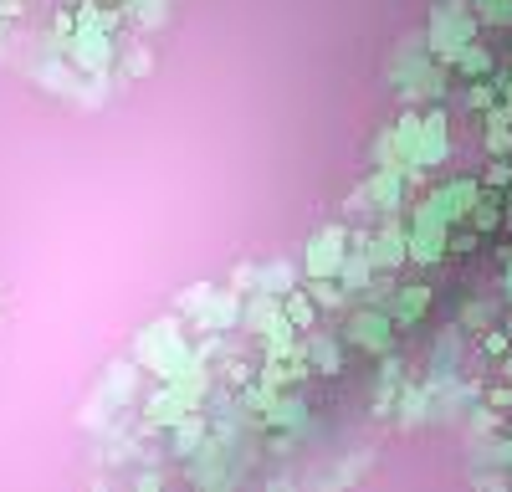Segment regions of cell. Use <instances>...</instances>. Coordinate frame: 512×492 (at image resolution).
I'll use <instances>...</instances> for the list:
<instances>
[{
    "mask_svg": "<svg viewBox=\"0 0 512 492\" xmlns=\"http://www.w3.org/2000/svg\"><path fill=\"white\" fill-rule=\"evenodd\" d=\"M390 82L395 93L405 103H441L446 98V62L431 57V47H425V31H410L400 36V47L390 52Z\"/></svg>",
    "mask_w": 512,
    "mask_h": 492,
    "instance_id": "6da1fadb",
    "label": "cell"
},
{
    "mask_svg": "<svg viewBox=\"0 0 512 492\" xmlns=\"http://www.w3.org/2000/svg\"><path fill=\"white\" fill-rule=\"evenodd\" d=\"M134 359H139V369H149L154 380L185 375V369L195 364V349H190V334H185V318L175 313V318L149 323L144 334L134 339Z\"/></svg>",
    "mask_w": 512,
    "mask_h": 492,
    "instance_id": "7a4b0ae2",
    "label": "cell"
},
{
    "mask_svg": "<svg viewBox=\"0 0 512 492\" xmlns=\"http://www.w3.org/2000/svg\"><path fill=\"white\" fill-rule=\"evenodd\" d=\"M482 21H477V6L472 0H436L431 6V21H425V47H431L436 62H456V52L466 41H477Z\"/></svg>",
    "mask_w": 512,
    "mask_h": 492,
    "instance_id": "3957f363",
    "label": "cell"
},
{
    "mask_svg": "<svg viewBox=\"0 0 512 492\" xmlns=\"http://www.w3.org/2000/svg\"><path fill=\"white\" fill-rule=\"evenodd\" d=\"M446 236H451V221L441 211V195L431 190V195L415 205V216H410V262L436 267L446 257Z\"/></svg>",
    "mask_w": 512,
    "mask_h": 492,
    "instance_id": "277c9868",
    "label": "cell"
},
{
    "mask_svg": "<svg viewBox=\"0 0 512 492\" xmlns=\"http://www.w3.org/2000/svg\"><path fill=\"white\" fill-rule=\"evenodd\" d=\"M349 257V226L333 221V226H318L303 246V277H338Z\"/></svg>",
    "mask_w": 512,
    "mask_h": 492,
    "instance_id": "5b68a950",
    "label": "cell"
},
{
    "mask_svg": "<svg viewBox=\"0 0 512 492\" xmlns=\"http://www.w3.org/2000/svg\"><path fill=\"white\" fill-rule=\"evenodd\" d=\"M344 339H349L354 349H364V354H390V344H395V318L384 313V308L359 303V308L349 313V323H344Z\"/></svg>",
    "mask_w": 512,
    "mask_h": 492,
    "instance_id": "8992f818",
    "label": "cell"
},
{
    "mask_svg": "<svg viewBox=\"0 0 512 492\" xmlns=\"http://www.w3.org/2000/svg\"><path fill=\"white\" fill-rule=\"evenodd\" d=\"M67 62L77 72H88V77H108V67H113V36H108V26H77L72 41H67Z\"/></svg>",
    "mask_w": 512,
    "mask_h": 492,
    "instance_id": "52a82bcc",
    "label": "cell"
},
{
    "mask_svg": "<svg viewBox=\"0 0 512 492\" xmlns=\"http://www.w3.org/2000/svg\"><path fill=\"white\" fill-rule=\"evenodd\" d=\"M451 154V134H446V113L431 108V113H420V144H415V159H410V185L425 175V170H436V164H446Z\"/></svg>",
    "mask_w": 512,
    "mask_h": 492,
    "instance_id": "ba28073f",
    "label": "cell"
},
{
    "mask_svg": "<svg viewBox=\"0 0 512 492\" xmlns=\"http://www.w3.org/2000/svg\"><path fill=\"white\" fill-rule=\"evenodd\" d=\"M369 262L379 272H400L410 262V226H400V211L384 216L379 231H369Z\"/></svg>",
    "mask_w": 512,
    "mask_h": 492,
    "instance_id": "9c48e42d",
    "label": "cell"
},
{
    "mask_svg": "<svg viewBox=\"0 0 512 492\" xmlns=\"http://www.w3.org/2000/svg\"><path fill=\"white\" fill-rule=\"evenodd\" d=\"M205 400L200 395H190L180 380H159V390L149 395V405H144V421L149 426H175V421H185L190 410H200Z\"/></svg>",
    "mask_w": 512,
    "mask_h": 492,
    "instance_id": "30bf717a",
    "label": "cell"
},
{
    "mask_svg": "<svg viewBox=\"0 0 512 492\" xmlns=\"http://www.w3.org/2000/svg\"><path fill=\"white\" fill-rule=\"evenodd\" d=\"M405 185H410L405 164H374V175L364 180V190H369V200H374V211H379V216L405 211Z\"/></svg>",
    "mask_w": 512,
    "mask_h": 492,
    "instance_id": "8fae6325",
    "label": "cell"
},
{
    "mask_svg": "<svg viewBox=\"0 0 512 492\" xmlns=\"http://www.w3.org/2000/svg\"><path fill=\"white\" fill-rule=\"evenodd\" d=\"M98 400L108 405V410H134V400H139V359L134 364H113L108 375H103V385H98Z\"/></svg>",
    "mask_w": 512,
    "mask_h": 492,
    "instance_id": "7c38bea8",
    "label": "cell"
},
{
    "mask_svg": "<svg viewBox=\"0 0 512 492\" xmlns=\"http://www.w3.org/2000/svg\"><path fill=\"white\" fill-rule=\"evenodd\" d=\"M303 354H308L313 375H338V369H344V344H338L328 328H308V334H303Z\"/></svg>",
    "mask_w": 512,
    "mask_h": 492,
    "instance_id": "4fadbf2b",
    "label": "cell"
},
{
    "mask_svg": "<svg viewBox=\"0 0 512 492\" xmlns=\"http://www.w3.org/2000/svg\"><path fill=\"white\" fill-rule=\"evenodd\" d=\"M425 313H431V287H425V282H400V287H395V298H390V318H395V328H415Z\"/></svg>",
    "mask_w": 512,
    "mask_h": 492,
    "instance_id": "5bb4252c",
    "label": "cell"
},
{
    "mask_svg": "<svg viewBox=\"0 0 512 492\" xmlns=\"http://www.w3.org/2000/svg\"><path fill=\"white\" fill-rule=\"evenodd\" d=\"M262 426H272V431H303L308 426V400L292 395V390H277L272 405H267V416H262Z\"/></svg>",
    "mask_w": 512,
    "mask_h": 492,
    "instance_id": "9a60e30c",
    "label": "cell"
},
{
    "mask_svg": "<svg viewBox=\"0 0 512 492\" xmlns=\"http://www.w3.org/2000/svg\"><path fill=\"white\" fill-rule=\"evenodd\" d=\"M205 436H210V421H205V410H190L185 421H175V426H169V451H175L180 462H190L195 451L205 446Z\"/></svg>",
    "mask_w": 512,
    "mask_h": 492,
    "instance_id": "2e32d148",
    "label": "cell"
},
{
    "mask_svg": "<svg viewBox=\"0 0 512 492\" xmlns=\"http://www.w3.org/2000/svg\"><path fill=\"white\" fill-rule=\"evenodd\" d=\"M461 354H466V334H461V323L456 328H441V339L431 349V380H446L461 369Z\"/></svg>",
    "mask_w": 512,
    "mask_h": 492,
    "instance_id": "e0dca14e",
    "label": "cell"
},
{
    "mask_svg": "<svg viewBox=\"0 0 512 492\" xmlns=\"http://www.w3.org/2000/svg\"><path fill=\"white\" fill-rule=\"evenodd\" d=\"M436 195H441V211H446V221H466V211H472V205L482 200V180H472V175H461V180L441 185Z\"/></svg>",
    "mask_w": 512,
    "mask_h": 492,
    "instance_id": "ac0fdd59",
    "label": "cell"
},
{
    "mask_svg": "<svg viewBox=\"0 0 512 492\" xmlns=\"http://www.w3.org/2000/svg\"><path fill=\"white\" fill-rule=\"evenodd\" d=\"M256 287H262V293H272V298H287L292 287H297V267H292V262H282V257L256 262Z\"/></svg>",
    "mask_w": 512,
    "mask_h": 492,
    "instance_id": "d6986e66",
    "label": "cell"
},
{
    "mask_svg": "<svg viewBox=\"0 0 512 492\" xmlns=\"http://www.w3.org/2000/svg\"><path fill=\"white\" fill-rule=\"evenodd\" d=\"M282 313H287V323L297 328V334H308V328H318V303H313L308 287H292V293L282 298Z\"/></svg>",
    "mask_w": 512,
    "mask_h": 492,
    "instance_id": "ffe728a7",
    "label": "cell"
},
{
    "mask_svg": "<svg viewBox=\"0 0 512 492\" xmlns=\"http://www.w3.org/2000/svg\"><path fill=\"white\" fill-rule=\"evenodd\" d=\"M456 72H461V82H472V77H492L497 72V62H492V52L482 47V41H466V47L456 52V62H451Z\"/></svg>",
    "mask_w": 512,
    "mask_h": 492,
    "instance_id": "44dd1931",
    "label": "cell"
},
{
    "mask_svg": "<svg viewBox=\"0 0 512 492\" xmlns=\"http://www.w3.org/2000/svg\"><path fill=\"white\" fill-rule=\"evenodd\" d=\"M492 323H497V298H472V303H461V328H466V334H487Z\"/></svg>",
    "mask_w": 512,
    "mask_h": 492,
    "instance_id": "7402d4cb",
    "label": "cell"
},
{
    "mask_svg": "<svg viewBox=\"0 0 512 492\" xmlns=\"http://www.w3.org/2000/svg\"><path fill=\"white\" fill-rule=\"evenodd\" d=\"M487 149L492 154L512 149V108H487Z\"/></svg>",
    "mask_w": 512,
    "mask_h": 492,
    "instance_id": "603a6c76",
    "label": "cell"
},
{
    "mask_svg": "<svg viewBox=\"0 0 512 492\" xmlns=\"http://www.w3.org/2000/svg\"><path fill=\"white\" fill-rule=\"evenodd\" d=\"M497 221H502V200L482 190V200L472 205V211H466V226H472L477 236H487V231H497Z\"/></svg>",
    "mask_w": 512,
    "mask_h": 492,
    "instance_id": "cb8c5ba5",
    "label": "cell"
},
{
    "mask_svg": "<svg viewBox=\"0 0 512 492\" xmlns=\"http://www.w3.org/2000/svg\"><path fill=\"white\" fill-rule=\"evenodd\" d=\"M308 293H313L318 313H333V308H344V303H349V293L338 287V277H308Z\"/></svg>",
    "mask_w": 512,
    "mask_h": 492,
    "instance_id": "d4e9b609",
    "label": "cell"
},
{
    "mask_svg": "<svg viewBox=\"0 0 512 492\" xmlns=\"http://www.w3.org/2000/svg\"><path fill=\"white\" fill-rule=\"evenodd\" d=\"M482 26H507L512 31V0H472Z\"/></svg>",
    "mask_w": 512,
    "mask_h": 492,
    "instance_id": "484cf974",
    "label": "cell"
},
{
    "mask_svg": "<svg viewBox=\"0 0 512 492\" xmlns=\"http://www.w3.org/2000/svg\"><path fill=\"white\" fill-rule=\"evenodd\" d=\"M492 103H497V88H492V77H472V88H466V108L487 113Z\"/></svg>",
    "mask_w": 512,
    "mask_h": 492,
    "instance_id": "4316f807",
    "label": "cell"
},
{
    "mask_svg": "<svg viewBox=\"0 0 512 492\" xmlns=\"http://www.w3.org/2000/svg\"><path fill=\"white\" fill-rule=\"evenodd\" d=\"M169 6H175V0H134L128 11L139 16V26H159V21L169 16Z\"/></svg>",
    "mask_w": 512,
    "mask_h": 492,
    "instance_id": "83f0119b",
    "label": "cell"
},
{
    "mask_svg": "<svg viewBox=\"0 0 512 492\" xmlns=\"http://www.w3.org/2000/svg\"><path fill=\"white\" fill-rule=\"evenodd\" d=\"M149 67H154V57L144 47H128V57H123V72L128 77H149Z\"/></svg>",
    "mask_w": 512,
    "mask_h": 492,
    "instance_id": "f1b7e54d",
    "label": "cell"
},
{
    "mask_svg": "<svg viewBox=\"0 0 512 492\" xmlns=\"http://www.w3.org/2000/svg\"><path fill=\"white\" fill-rule=\"evenodd\" d=\"M482 457H492L497 467H512V436H502V441H492V446H482Z\"/></svg>",
    "mask_w": 512,
    "mask_h": 492,
    "instance_id": "f546056e",
    "label": "cell"
},
{
    "mask_svg": "<svg viewBox=\"0 0 512 492\" xmlns=\"http://www.w3.org/2000/svg\"><path fill=\"white\" fill-rule=\"evenodd\" d=\"M502 303L512 308V252H502Z\"/></svg>",
    "mask_w": 512,
    "mask_h": 492,
    "instance_id": "4dcf8cb0",
    "label": "cell"
},
{
    "mask_svg": "<svg viewBox=\"0 0 512 492\" xmlns=\"http://www.w3.org/2000/svg\"><path fill=\"white\" fill-rule=\"evenodd\" d=\"M502 190H507V195H502V205H507V216H502V221H507V226H512V180H507V185H502Z\"/></svg>",
    "mask_w": 512,
    "mask_h": 492,
    "instance_id": "1f68e13d",
    "label": "cell"
},
{
    "mask_svg": "<svg viewBox=\"0 0 512 492\" xmlns=\"http://www.w3.org/2000/svg\"><path fill=\"white\" fill-rule=\"evenodd\" d=\"M108 6H113V11H128V6H134V0H108Z\"/></svg>",
    "mask_w": 512,
    "mask_h": 492,
    "instance_id": "d6a6232c",
    "label": "cell"
}]
</instances>
